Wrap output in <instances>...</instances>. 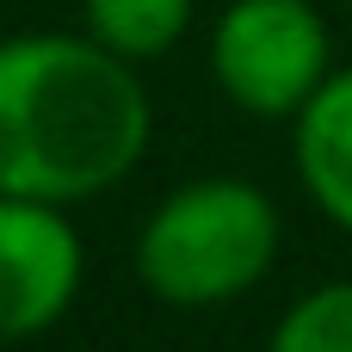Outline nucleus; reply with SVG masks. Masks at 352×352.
Listing matches in <instances>:
<instances>
[{
    "label": "nucleus",
    "instance_id": "obj_1",
    "mask_svg": "<svg viewBox=\"0 0 352 352\" xmlns=\"http://www.w3.org/2000/svg\"><path fill=\"white\" fill-rule=\"evenodd\" d=\"M155 111L130 56L93 31H25L0 43V192L80 204L111 192L148 148Z\"/></svg>",
    "mask_w": 352,
    "mask_h": 352
},
{
    "label": "nucleus",
    "instance_id": "obj_2",
    "mask_svg": "<svg viewBox=\"0 0 352 352\" xmlns=\"http://www.w3.org/2000/svg\"><path fill=\"white\" fill-rule=\"evenodd\" d=\"M278 260V204L248 179H192L167 192L136 235V278L173 309H210L254 291Z\"/></svg>",
    "mask_w": 352,
    "mask_h": 352
},
{
    "label": "nucleus",
    "instance_id": "obj_3",
    "mask_svg": "<svg viewBox=\"0 0 352 352\" xmlns=\"http://www.w3.org/2000/svg\"><path fill=\"white\" fill-rule=\"evenodd\" d=\"M217 87L254 118H297L328 80V25L309 0H229L210 31Z\"/></svg>",
    "mask_w": 352,
    "mask_h": 352
},
{
    "label": "nucleus",
    "instance_id": "obj_4",
    "mask_svg": "<svg viewBox=\"0 0 352 352\" xmlns=\"http://www.w3.org/2000/svg\"><path fill=\"white\" fill-rule=\"evenodd\" d=\"M87 254L62 204L0 192V340L56 328L80 291Z\"/></svg>",
    "mask_w": 352,
    "mask_h": 352
},
{
    "label": "nucleus",
    "instance_id": "obj_5",
    "mask_svg": "<svg viewBox=\"0 0 352 352\" xmlns=\"http://www.w3.org/2000/svg\"><path fill=\"white\" fill-rule=\"evenodd\" d=\"M297 173L328 223L352 235V68L328 74L297 111Z\"/></svg>",
    "mask_w": 352,
    "mask_h": 352
},
{
    "label": "nucleus",
    "instance_id": "obj_6",
    "mask_svg": "<svg viewBox=\"0 0 352 352\" xmlns=\"http://www.w3.org/2000/svg\"><path fill=\"white\" fill-rule=\"evenodd\" d=\"M192 25V0H87V31L130 56V62H148V56H167Z\"/></svg>",
    "mask_w": 352,
    "mask_h": 352
},
{
    "label": "nucleus",
    "instance_id": "obj_7",
    "mask_svg": "<svg viewBox=\"0 0 352 352\" xmlns=\"http://www.w3.org/2000/svg\"><path fill=\"white\" fill-rule=\"evenodd\" d=\"M266 352H352V278L297 297Z\"/></svg>",
    "mask_w": 352,
    "mask_h": 352
}]
</instances>
